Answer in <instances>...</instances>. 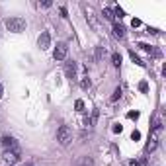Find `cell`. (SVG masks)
I'll list each match as a JSON object with an SVG mask.
<instances>
[{"label": "cell", "instance_id": "obj_15", "mask_svg": "<svg viewBox=\"0 0 166 166\" xmlns=\"http://www.w3.org/2000/svg\"><path fill=\"white\" fill-rule=\"evenodd\" d=\"M105 55V49L104 47H96V61H102Z\"/></svg>", "mask_w": 166, "mask_h": 166}, {"label": "cell", "instance_id": "obj_6", "mask_svg": "<svg viewBox=\"0 0 166 166\" xmlns=\"http://www.w3.org/2000/svg\"><path fill=\"white\" fill-rule=\"evenodd\" d=\"M64 72H67V76L71 78H76V63L74 61H67L64 63Z\"/></svg>", "mask_w": 166, "mask_h": 166}, {"label": "cell", "instance_id": "obj_20", "mask_svg": "<svg viewBox=\"0 0 166 166\" xmlns=\"http://www.w3.org/2000/svg\"><path fill=\"white\" fill-rule=\"evenodd\" d=\"M127 117H129V119H137V117H139V112H129Z\"/></svg>", "mask_w": 166, "mask_h": 166}, {"label": "cell", "instance_id": "obj_2", "mask_svg": "<svg viewBox=\"0 0 166 166\" xmlns=\"http://www.w3.org/2000/svg\"><path fill=\"white\" fill-rule=\"evenodd\" d=\"M57 141H59V145H63V147H67L68 143L72 141V131H71V127L68 125H61L57 129Z\"/></svg>", "mask_w": 166, "mask_h": 166}, {"label": "cell", "instance_id": "obj_22", "mask_svg": "<svg viewBox=\"0 0 166 166\" xmlns=\"http://www.w3.org/2000/svg\"><path fill=\"white\" fill-rule=\"evenodd\" d=\"M115 16H117L119 20H121V18H123V10H121V8H119V6L115 8Z\"/></svg>", "mask_w": 166, "mask_h": 166}, {"label": "cell", "instance_id": "obj_25", "mask_svg": "<svg viewBox=\"0 0 166 166\" xmlns=\"http://www.w3.org/2000/svg\"><path fill=\"white\" fill-rule=\"evenodd\" d=\"M121 131H123L121 125H113V133H121Z\"/></svg>", "mask_w": 166, "mask_h": 166}, {"label": "cell", "instance_id": "obj_28", "mask_svg": "<svg viewBox=\"0 0 166 166\" xmlns=\"http://www.w3.org/2000/svg\"><path fill=\"white\" fill-rule=\"evenodd\" d=\"M4 96V88H2V84H0V98Z\"/></svg>", "mask_w": 166, "mask_h": 166}, {"label": "cell", "instance_id": "obj_10", "mask_svg": "<svg viewBox=\"0 0 166 166\" xmlns=\"http://www.w3.org/2000/svg\"><path fill=\"white\" fill-rule=\"evenodd\" d=\"M76 166H94V162H92V158L84 156V158H80V160L76 162Z\"/></svg>", "mask_w": 166, "mask_h": 166}, {"label": "cell", "instance_id": "obj_12", "mask_svg": "<svg viewBox=\"0 0 166 166\" xmlns=\"http://www.w3.org/2000/svg\"><path fill=\"white\" fill-rule=\"evenodd\" d=\"M121 94H123V90H121V88L117 86V88L113 90V94H112V98H109V100H112V102H117V100L121 98Z\"/></svg>", "mask_w": 166, "mask_h": 166}, {"label": "cell", "instance_id": "obj_27", "mask_svg": "<svg viewBox=\"0 0 166 166\" xmlns=\"http://www.w3.org/2000/svg\"><path fill=\"white\" fill-rule=\"evenodd\" d=\"M139 162V166H147V158H141V160H137Z\"/></svg>", "mask_w": 166, "mask_h": 166}, {"label": "cell", "instance_id": "obj_8", "mask_svg": "<svg viewBox=\"0 0 166 166\" xmlns=\"http://www.w3.org/2000/svg\"><path fill=\"white\" fill-rule=\"evenodd\" d=\"M156 147H158V135H154V133H153L150 141L147 143V153H154V150H156Z\"/></svg>", "mask_w": 166, "mask_h": 166}, {"label": "cell", "instance_id": "obj_21", "mask_svg": "<svg viewBox=\"0 0 166 166\" xmlns=\"http://www.w3.org/2000/svg\"><path fill=\"white\" fill-rule=\"evenodd\" d=\"M139 90L141 92H147V90H149V84H147V82H141V84H139Z\"/></svg>", "mask_w": 166, "mask_h": 166}, {"label": "cell", "instance_id": "obj_7", "mask_svg": "<svg viewBox=\"0 0 166 166\" xmlns=\"http://www.w3.org/2000/svg\"><path fill=\"white\" fill-rule=\"evenodd\" d=\"M2 147L6 150H10V149H18V143H16V139H14V137H2Z\"/></svg>", "mask_w": 166, "mask_h": 166}, {"label": "cell", "instance_id": "obj_18", "mask_svg": "<svg viewBox=\"0 0 166 166\" xmlns=\"http://www.w3.org/2000/svg\"><path fill=\"white\" fill-rule=\"evenodd\" d=\"M139 47L143 49V51H147V53H153V51H154V49L150 47V45H147V43H139Z\"/></svg>", "mask_w": 166, "mask_h": 166}, {"label": "cell", "instance_id": "obj_26", "mask_svg": "<svg viewBox=\"0 0 166 166\" xmlns=\"http://www.w3.org/2000/svg\"><path fill=\"white\" fill-rule=\"evenodd\" d=\"M127 166H139V162H137V160H129Z\"/></svg>", "mask_w": 166, "mask_h": 166}, {"label": "cell", "instance_id": "obj_11", "mask_svg": "<svg viewBox=\"0 0 166 166\" xmlns=\"http://www.w3.org/2000/svg\"><path fill=\"white\" fill-rule=\"evenodd\" d=\"M129 57H131V61L135 63V64H139V67H145V63H143L141 59H139V57L135 55V51H129Z\"/></svg>", "mask_w": 166, "mask_h": 166}, {"label": "cell", "instance_id": "obj_16", "mask_svg": "<svg viewBox=\"0 0 166 166\" xmlns=\"http://www.w3.org/2000/svg\"><path fill=\"white\" fill-rule=\"evenodd\" d=\"M90 84H92L90 78H82V80H80V88H82V90H88V88H90Z\"/></svg>", "mask_w": 166, "mask_h": 166}, {"label": "cell", "instance_id": "obj_9", "mask_svg": "<svg viewBox=\"0 0 166 166\" xmlns=\"http://www.w3.org/2000/svg\"><path fill=\"white\" fill-rule=\"evenodd\" d=\"M113 35L121 39L123 35H125V27H123L121 24H117V22H115V24H113Z\"/></svg>", "mask_w": 166, "mask_h": 166}, {"label": "cell", "instance_id": "obj_19", "mask_svg": "<svg viewBox=\"0 0 166 166\" xmlns=\"http://www.w3.org/2000/svg\"><path fill=\"white\" fill-rule=\"evenodd\" d=\"M131 139H133V141H139V139H141V133H139V131H133V133H131Z\"/></svg>", "mask_w": 166, "mask_h": 166}, {"label": "cell", "instance_id": "obj_5", "mask_svg": "<svg viewBox=\"0 0 166 166\" xmlns=\"http://www.w3.org/2000/svg\"><path fill=\"white\" fill-rule=\"evenodd\" d=\"M37 45L41 51H45V49H49V45H51V35H49V31H41L39 39H37Z\"/></svg>", "mask_w": 166, "mask_h": 166}, {"label": "cell", "instance_id": "obj_1", "mask_svg": "<svg viewBox=\"0 0 166 166\" xmlns=\"http://www.w3.org/2000/svg\"><path fill=\"white\" fill-rule=\"evenodd\" d=\"M4 24H6V29L12 31V33H22V31L26 29V20L24 18H8Z\"/></svg>", "mask_w": 166, "mask_h": 166}, {"label": "cell", "instance_id": "obj_3", "mask_svg": "<svg viewBox=\"0 0 166 166\" xmlns=\"http://www.w3.org/2000/svg\"><path fill=\"white\" fill-rule=\"evenodd\" d=\"M67 53H68V47H67V43H57V47H55V51H53V57H55V61H64L67 59Z\"/></svg>", "mask_w": 166, "mask_h": 166}, {"label": "cell", "instance_id": "obj_24", "mask_svg": "<svg viewBox=\"0 0 166 166\" xmlns=\"http://www.w3.org/2000/svg\"><path fill=\"white\" fill-rule=\"evenodd\" d=\"M131 26H133V27H139V26H141V20H137V18H135V20L131 22Z\"/></svg>", "mask_w": 166, "mask_h": 166}, {"label": "cell", "instance_id": "obj_23", "mask_svg": "<svg viewBox=\"0 0 166 166\" xmlns=\"http://www.w3.org/2000/svg\"><path fill=\"white\" fill-rule=\"evenodd\" d=\"M39 6H43V8H49V6H51V0H43V2H41Z\"/></svg>", "mask_w": 166, "mask_h": 166}, {"label": "cell", "instance_id": "obj_14", "mask_svg": "<svg viewBox=\"0 0 166 166\" xmlns=\"http://www.w3.org/2000/svg\"><path fill=\"white\" fill-rule=\"evenodd\" d=\"M112 63H113V67L119 68V64H121V55H119V53H113L112 55Z\"/></svg>", "mask_w": 166, "mask_h": 166}, {"label": "cell", "instance_id": "obj_17", "mask_svg": "<svg viewBox=\"0 0 166 166\" xmlns=\"http://www.w3.org/2000/svg\"><path fill=\"white\" fill-rule=\"evenodd\" d=\"M74 108H76V112H84V102H82V100H76Z\"/></svg>", "mask_w": 166, "mask_h": 166}, {"label": "cell", "instance_id": "obj_29", "mask_svg": "<svg viewBox=\"0 0 166 166\" xmlns=\"http://www.w3.org/2000/svg\"><path fill=\"white\" fill-rule=\"evenodd\" d=\"M26 166H33V164H26Z\"/></svg>", "mask_w": 166, "mask_h": 166}, {"label": "cell", "instance_id": "obj_4", "mask_svg": "<svg viewBox=\"0 0 166 166\" xmlns=\"http://www.w3.org/2000/svg\"><path fill=\"white\" fill-rule=\"evenodd\" d=\"M4 160L8 164H14L16 160H20V149H10V150H4Z\"/></svg>", "mask_w": 166, "mask_h": 166}, {"label": "cell", "instance_id": "obj_13", "mask_svg": "<svg viewBox=\"0 0 166 166\" xmlns=\"http://www.w3.org/2000/svg\"><path fill=\"white\" fill-rule=\"evenodd\" d=\"M102 16H104V20H109V22L113 20V12L109 10V8H104V10H102Z\"/></svg>", "mask_w": 166, "mask_h": 166}]
</instances>
